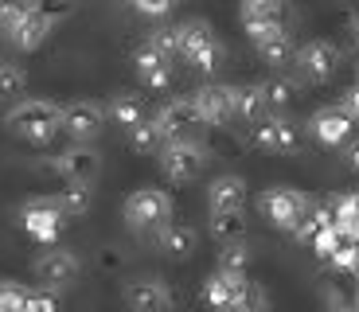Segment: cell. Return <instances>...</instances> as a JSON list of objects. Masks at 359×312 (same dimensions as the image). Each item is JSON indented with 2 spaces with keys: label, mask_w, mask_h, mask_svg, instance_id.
I'll return each mask as SVG.
<instances>
[{
  "label": "cell",
  "mask_w": 359,
  "mask_h": 312,
  "mask_svg": "<svg viewBox=\"0 0 359 312\" xmlns=\"http://www.w3.org/2000/svg\"><path fill=\"white\" fill-rule=\"evenodd\" d=\"M8 129L16 137H24V141L32 144H47L55 133H59V106L47 98H24L16 102V106L8 109Z\"/></svg>",
  "instance_id": "6da1fadb"
},
{
  "label": "cell",
  "mask_w": 359,
  "mask_h": 312,
  "mask_svg": "<svg viewBox=\"0 0 359 312\" xmlns=\"http://www.w3.org/2000/svg\"><path fill=\"white\" fill-rule=\"evenodd\" d=\"M126 226L137 234H156L161 226L172 223V196L161 187H137L133 196L121 203Z\"/></svg>",
  "instance_id": "7a4b0ae2"
},
{
  "label": "cell",
  "mask_w": 359,
  "mask_h": 312,
  "mask_svg": "<svg viewBox=\"0 0 359 312\" xmlns=\"http://www.w3.org/2000/svg\"><path fill=\"white\" fill-rule=\"evenodd\" d=\"M176 55H184V62H191L196 71L211 74L223 59V47L207 20H184V24H176Z\"/></svg>",
  "instance_id": "3957f363"
},
{
  "label": "cell",
  "mask_w": 359,
  "mask_h": 312,
  "mask_svg": "<svg viewBox=\"0 0 359 312\" xmlns=\"http://www.w3.org/2000/svg\"><path fill=\"white\" fill-rule=\"evenodd\" d=\"M258 207H262V215H266L278 231L293 234L297 226L305 223L313 199H309L305 191H297V187H266V191L258 196Z\"/></svg>",
  "instance_id": "277c9868"
},
{
  "label": "cell",
  "mask_w": 359,
  "mask_h": 312,
  "mask_svg": "<svg viewBox=\"0 0 359 312\" xmlns=\"http://www.w3.org/2000/svg\"><path fill=\"white\" fill-rule=\"evenodd\" d=\"M156 156H161V172L172 184H191V179L207 168V149L199 141H191V137L164 141V149L156 152Z\"/></svg>",
  "instance_id": "5b68a950"
},
{
  "label": "cell",
  "mask_w": 359,
  "mask_h": 312,
  "mask_svg": "<svg viewBox=\"0 0 359 312\" xmlns=\"http://www.w3.org/2000/svg\"><path fill=\"white\" fill-rule=\"evenodd\" d=\"M67 223H71V219L63 215V207L55 203V196H36L20 207V226H24L36 242H47V246L59 242V234H63Z\"/></svg>",
  "instance_id": "8992f818"
},
{
  "label": "cell",
  "mask_w": 359,
  "mask_h": 312,
  "mask_svg": "<svg viewBox=\"0 0 359 312\" xmlns=\"http://www.w3.org/2000/svg\"><path fill=\"white\" fill-rule=\"evenodd\" d=\"M102 129H106V106L102 102L79 98L59 109V133H67L74 144H90Z\"/></svg>",
  "instance_id": "52a82bcc"
},
{
  "label": "cell",
  "mask_w": 359,
  "mask_h": 312,
  "mask_svg": "<svg viewBox=\"0 0 359 312\" xmlns=\"http://www.w3.org/2000/svg\"><path fill=\"white\" fill-rule=\"evenodd\" d=\"M32 269H36V281L43 285V293H55V289H67L74 277L82 273V258L74 254V250L51 246V250H43V254H39Z\"/></svg>",
  "instance_id": "ba28073f"
},
{
  "label": "cell",
  "mask_w": 359,
  "mask_h": 312,
  "mask_svg": "<svg viewBox=\"0 0 359 312\" xmlns=\"http://www.w3.org/2000/svg\"><path fill=\"white\" fill-rule=\"evenodd\" d=\"M250 289L254 285L246 281V273H223V269H215L203 281V304L211 312H238V304L246 301Z\"/></svg>",
  "instance_id": "9c48e42d"
},
{
  "label": "cell",
  "mask_w": 359,
  "mask_h": 312,
  "mask_svg": "<svg viewBox=\"0 0 359 312\" xmlns=\"http://www.w3.org/2000/svg\"><path fill=\"white\" fill-rule=\"evenodd\" d=\"M297 67H301V74H305L309 82H328L336 79V71L344 67V55L336 43H328V39H309L305 47H297Z\"/></svg>",
  "instance_id": "30bf717a"
},
{
  "label": "cell",
  "mask_w": 359,
  "mask_h": 312,
  "mask_svg": "<svg viewBox=\"0 0 359 312\" xmlns=\"http://www.w3.org/2000/svg\"><path fill=\"white\" fill-rule=\"evenodd\" d=\"M55 172H59V179H63V184L90 187L94 179L102 176V152L94 149V144H71L67 152H59V156H55Z\"/></svg>",
  "instance_id": "8fae6325"
},
{
  "label": "cell",
  "mask_w": 359,
  "mask_h": 312,
  "mask_svg": "<svg viewBox=\"0 0 359 312\" xmlns=\"http://www.w3.org/2000/svg\"><path fill=\"white\" fill-rule=\"evenodd\" d=\"M250 141L258 144V149H269V152H297V144H301V129H297L289 117H262V121H254L250 129Z\"/></svg>",
  "instance_id": "7c38bea8"
},
{
  "label": "cell",
  "mask_w": 359,
  "mask_h": 312,
  "mask_svg": "<svg viewBox=\"0 0 359 312\" xmlns=\"http://www.w3.org/2000/svg\"><path fill=\"white\" fill-rule=\"evenodd\" d=\"M191 102H196L203 125H226L234 117V86H226V82H207V86H199Z\"/></svg>",
  "instance_id": "4fadbf2b"
},
{
  "label": "cell",
  "mask_w": 359,
  "mask_h": 312,
  "mask_svg": "<svg viewBox=\"0 0 359 312\" xmlns=\"http://www.w3.org/2000/svg\"><path fill=\"white\" fill-rule=\"evenodd\" d=\"M129 312H172V289L161 277H133L126 285Z\"/></svg>",
  "instance_id": "5bb4252c"
},
{
  "label": "cell",
  "mask_w": 359,
  "mask_h": 312,
  "mask_svg": "<svg viewBox=\"0 0 359 312\" xmlns=\"http://www.w3.org/2000/svg\"><path fill=\"white\" fill-rule=\"evenodd\" d=\"M238 20L246 32H266V27H285L289 20V0H243L238 4Z\"/></svg>",
  "instance_id": "9a60e30c"
},
{
  "label": "cell",
  "mask_w": 359,
  "mask_h": 312,
  "mask_svg": "<svg viewBox=\"0 0 359 312\" xmlns=\"http://www.w3.org/2000/svg\"><path fill=\"white\" fill-rule=\"evenodd\" d=\"M313 137L320 144H328V149H340V144H348L351 141V129H355V121H351L348 114H344L340 106H324V109H316L313 114Z\"/></svg>",
  "instance_id": "2e32d148"
},
{
  "label": "cell",
  "mask_w": 359,
  "mask_h": 312,
  "mask_svg": "<svg viewBox=\"0 0 359 312\" xmlns=\"http://www.w3.org/2000/svg\"><path fill=\"white\" fill-rule=\"evenodd\" d=\"M156 125H161L164 141H176V137H188V129H196V125H203V121H199V109L191 98H172V102H164V109L156 114Z\"/></svg>",
  "instance_id": "e0dca14e"
},
{
  "label": "cell",
  "mask_w": 359,
  "mask_h": 312,
  "mask_svg": "<svg viewBox=\"0 0 359 312\" xmlns=\"http://www.w3.org/2000/svg\"><path fill=\"white\" fill-rule=\"evenodd\" d=\"M250 39H254V51H258V59L269 62V67H285V62L297 55L289 27H266V32H254Z\"/></svg>",
  "instance_id": "ac0fdd59"
},
{
  "label": "cell",
  "mask_w": 359,
  "mask_h": 312,
  "mask_svg": "<svg viewBox=\"0 0 359 312\" xmlns=\"http://www.w3.org/2000/svg\"><path fill=\"white\" fill-rule=\"evenodd\" d=\"M243 199H246V179L243 176H215L211 187H207V207H211V215L243 211Z\"/></svg>",
  "instance_id": "d6986e66"
},
{
  "label": "cell",
  "mask_w": 359,
  "mask_h": 312,
  "mask_svg": "<svg viewBox=\"0 0 359 312\" xmlns=\"http://www.w3.org/2000/svg\"><path fill=\"white\" fill-rule=\"evenodd\" d=\"M156 238V246L168 254V258H191L196 254V246H199V234H196V226H184V223H168V226H161V231L153 234Z\"/></svg>",
  "instance_id": "ffe728a7"
},
{
  "label": "cell",
  "mask_w": 359,
  "mask_h": 312,
  "mask_svg": "<svg viewBox=\"0 0 359 312\" xmlns=\"http://www.w3.org/2000/svg\"><path fill=\"white\" fill-rule=\"evenodd\" d=\"M137 74H141L144 86H153V90H164L172 86V59H164V55H156L153 47L144 43L141 51H137Z\"/></svg>",
  "instance_id": "44dd1931"
},
{
  "label": "cell",
  "mask_w": 359,
  "mask_h": 312,
  "mask_svg": "<svg viewBox=\"0 0 359 312\" xmlns=\"http://www.w3.org/2000/svg\"><path fill=\"white\" fill-rule=\"evenodd\" d=\"M51 27H55L51 20H47V16H39V12L32 8L24 20H20V27H16V32H12V43H16L20 51H39V47L47 43V36H51Z\"/></svg>",
  "instance_id": "7402d4cb"
},
{
  "label": "cell",
  "mask_w": 359,
  "mask_h": 312,
  "mask_svg": "<svg viewBox=\"0 0 359 312\" xmlns=\"http://www.w3.org/2000/svg\"><path fill=\"white\" fill-rule=\"evenodd\" d=\"M106 117H114L117 125H126V129H133V125H141L144 117H149V109H144L141 94H114L106 106Z\"/></svg>",
  "instance_id": "603a6c76"
},
{
  "label": "cell",
  "mask_w": 359,
  "mask_h": 312,
  "mask_svg": "<svg viewBox=\"0 0 359 312\" xmlns=\"http://www.w3.org/2000/svg\"><path fill=\"white\" fill-rule=\"evenodd\" d=\"M55 203L63 207L67 219H79V215L90 211V203H94V191H90V187H82V184H67L63 191L55 196Z\"/></svg>",
  "instance_id": "cb8c5ba5"
},
{
  "label": "cell",
  "mask_w": 359,
  "mask_h": 312,
  "mask_svg": "<svg viewBox=\"0 0 359 312\" xmlns=\"http://www.w3.org/2000/svg\"><path fill=\"white\" fill-rule=\"evenodd\" d=\"M129 144H133L137 152H161L164 133H161V125H156V117H144L141 125H133V129H129Z\"/></svg>",
  "instance_id": "d4e9b609"
},
{
  "label": "cell",
  "mask_w": 359,
  "mask_h": 312,
  "mask_svg": "<svg viewBox=\"0 0 359 312\" xmlns=\"http://www.w3.org/2000/svg\"><path fill=\"white\" fill-rule=\"evenodd\" d=\"M266 114V102H262L258 86H234V117H246V121H262Z\"/></svg>",
  "instance_id": "484cf974"
},
{
  "label": "cell",
  "mask_w": 359,
  "mask_h": 312,
  "mask_svg": "<svg viewBox=\"0 0 359 312\" xmlns=\"http://www.w3.org/2000/svg\"><path fill=\"white\" fill-rule=\"evenodd\" d=\"M262 102H266V109H273V114H278V109H285L289 102L297 98V86L289 79H269V82H262Z\"/></svg>",
  "instance_id": "4316f807"
},
{
  "label": "cell",
  "mask_w": 359,
  "mask_h": 312,
  "mask_svg": "<svg viewBox=\"0 0 359 312\" xmlns=\"http://www.w3.org/2000/svg\"><path fill=\"white\" fill-rule=\"evenodd\" d=\"M246 266H250V246H246L243 238L223 242V254H219V269H223V273H246Z\"/></svg>",
  "instance_id": "83f0119b"
},
{
  "label": "cell",
  "mask_w": 359,
  "mask_h": 312,
  "mask_svg": "<svg viewBox=\"0 0 359 312\" xmlns=\"http://www.w3.org/2000/svg\"><path fill=\"white\" fill-rule=\"evenodd\" d=\"M24 90H27L24 67H16V62H0V98L12 102V98H20Z\"/></svg>",
  "instance_id": "f1b7e54d"
},
{
  "label": "cell",
  "mask_w": 359,
  "mask_h": 312,
  "mask_svg": "<svg viewBox=\"0 0 359 312\" xmlns=\"http://www.w3.org/2000/svg\"><path fill=\"white\" fill-rule=\"evenodd\" d=\"M211 234H215L219 242H234L238 234H243V211H219V215H211Z\"/></svg>",
  "instance_id": "f546056e"
},
{
  "label": "cell",
  "mask_w": 359,
  "mask_h": 312,
  "mask_svg": "<svg viewBox=\"0 0 359 312\" xmlns=\"http://www.w3.org/2000/svg\"><path fill=\"white\" fill-rule=\"evenodd\" d=\"M328 266H332L336 273H359V242L340 238V246L332 250V258H328Z\"/></svg>",
  "instance_id": "4dcf8cb0"
},
{
  "label": "cell",
  "mask_w": 359,
  "mask_h": 312,
  "mask_svg": "<svg viewBox=\"0 0 359 312\" xmlns=\"http://www.w3.org/2000/svg\"><path fill=\"white\" fill-rule=\"evenodd\" d=\"M36 8V0H0V32H16L20 20L27 16V12Z\"/></svg>",
  "instance_id": "1f68e13d"
},
{
  "label": "cell",
  "mask_w": 359,
  "mask_h": 312,
  "mask_svg": "<svg viewBox=\"0 0 359 312\" xmlns=\"http://www.w3.org/2000/svg\"><path fill=\"white\" fill-rule=\"evenodd\" d=\"M27 289L16 281H0V312H24Z\"/></svg>",
  "instance_id": "d6a6232c"
},
{
  "label": "cell",
  "mask_w": 359,
  "mask_h": 312,
  "mask_svg": "<svg viewBox=\"0 0 359 312\" xmlns=\"http://www.w3.org/2000/svg\"><path fill=\"white\" fill-rule=\"evenodd\" d=\"M340 246V234H336V226H328V231H320L316 238H309V250H313L320 262H328L332 258V250Z\"/></svg>",
  "instance_id": "836d02e7"
},
{
  "label": "cell",
  "mask_w": 359,
  "mask_h": 312,
  "mask_svg": "<svg viewBox=\"0 0 359 312\" xmlns=\"http://www.w3.org/2000/svg\"><path fill=\"white\" fill-rule=\"evenodd\" d=\"M144 43L153 47L156 55H164V59H172L176 55V27H156L153 36L144 39Z\"/></svg>",
  "instance_id": "e575fe53"
},
{
  "label": "cell",
  "mask_w": 359,
  "mask_h": 312,
  "mask_svg": "<svg viewBox=\"0 0 359 312\" xmlns=\"http://www.w3.org/2000/svg\"><path fill=\"white\" fill-rule=\"evenodd\" d=\"M74 4H79V0H36V12H39V16H47L51 24H59L63 16H71V12H74Z\"/></svg>",
  "instance_id": "d590c367"
},
{
  "label": "cell",
  "mask_w": 359,
  "mask_h": 312,
  "mask_svg": "<svg viewBox=\"0 0 359 312\" xmlns=\"http://www.w3.org/2000/svg\"><path fill=\"white\" fill-rule=\"evenodd\" d=\"M137 12H144V16H168L172 8H176V0H129Z\"/></svg>",
  "instance_id": "8d00e7d4"
},
{
  "label": "cell",
  "mask_w": 359,
  "mask_h": 312,
  "mask_svg": "<svg viewBox=\"0 0 359 312\" xmlns=\"http://www.w3.org/2000/svg\"><path fill=\"white\" fill-rule=\"evenodd\" d=\"M24 312H59V304H55L51 293H27Z\"/></svg>",
  "instance_id": "74e56055"
},
{
  "label": "cell",
  "mask_w": 359,
  "mask_h": 312,
  "mask_svg": "<svg viewBox=\"0 0 359 312\" xmlns=\"http://www.w3.org/2000/svg\"><path fill=\"white\" fill-rule=\"evenodd\" d=\"M340 109H344V114L351 117V121H359V82H355V86H348V90H344V98H340Z\"/></svg>",
  "instance_id": "f35d334b"
},
{
  "label": "cell",
  "mask_w": 359,
  "mask_h": 312,
  "mask_svg": "<svg viewBox=\"0 0 359 312\" xmlns=\"http://www.w3.org/2000/svg\"><path fill=\"white\" fill-rule=\"evenodd\" d=\"M344 164H348L351 172H359V137H351V141L344 144Z\"/></svg>",
  "instance_id": "ab89813d"
},
{
  "label": "cell",
  "mask_w": 359,
  "mask_h": 312,
  "mask_svg": "<svg viewBox=\"0 0 359 312\" xmlns=\"http://www.w3.org/2000/svg\"><path fill=\"white\" fill-rule=\"evenodd\" d=\"M328 312H359L355 301H344V297H336L332 304H328Z\"/></svg>",
  "instance_id": "60d3db41"
},
{
  "label": "cell",
  "mask_w": 359,
  "mask_h": 312,
  "mask_svg": "<svg viewBox=\"0 0 359 312\" xmlns=\"http://www.w3.org/2000/svg\"><path fill=\"white\" fill-rule=\"evenodd\" d=\"M351 32H355V43H359V12L351 16Z\"/></svg>",
  "instance_id": "b9f144b4"
}]
</instances>
